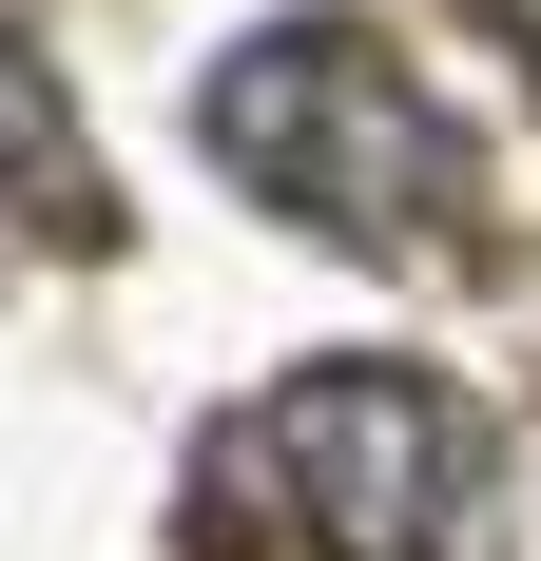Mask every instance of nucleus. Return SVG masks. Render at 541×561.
Returning a JSON list of instances; mask_svg holds the SVG:
<instances>
[{
  "instance_id": "1",
  "label": "nucleus",
  "mask_w": 541,
  "mask_h": 561,
  "mask_svg": "<svg viewBox=\"0 0 541 561\" xmlns=\"http://www.w3.org/2000/svg\"><path fill=\"white\" fill-rule=\"evenodd\" d=\"M194 136H214L232 194H270V214L329 232V252H445V214H464L445 98L387 39H348V20H252V39L194 78Z\"/></svg>"
},
{
  "instance_id": "2",
  "label": "nucleus",
  "mask_w": 541,
  "mask_h": 561,
  "mask_svg": "<svg viewBox=\"0 0 541 561\" xmlns=\"http://www.w3.org/2000/svg\"><path fill=\"white\" fill-rule=\"evenodd\" d=\"M270 484L310 504L329 561H445L484 504V426L445 368H290L270 407Z\"/></svg>"
},
{
  "instance_id": "3",
  "label": "nucleus",
  "mask_w": 541,
  "mask_h": 561,
  "mask_svg": "<svg viewBox=\"0 0 541 561\" xmlns=\"http://www.w3.org/2000/svg\"><path fill=\"white\" fill-rule=\"evenodd\" d=\"M78 232H116L97 214V156H78V116L0 58V252H78Z\"/></svg>"
}]
</instances>
